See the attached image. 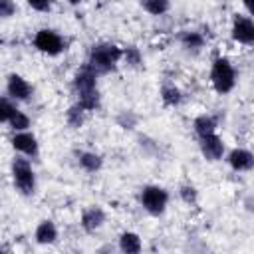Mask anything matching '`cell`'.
<instances>
[{"mask_svg": "<svg viewBox=\"0 0 254 254\" xmlns=\"http://www.w3.org/2000/svg\"><path fill=\"white\" fill-rule=\"evenodd\" d=\"M121 56H123V50L119 46H115L111 42H101L89 50V58H87L85 65L95 75H103V73H109L111 69H115Z\"/></svg>", "mask_w": 254, "mask_h": 254, "instance_id": "obj_1", "label": "cell"}, {"mask_svg": "<svg viewBox=\"0 0 254 254\" xmlns=\"http://www.w3.org/2000/svg\"><path fill=\"white\" fill-rule=\"evenodd\" d=\"M161 99H163L165 105L175 107V105H179V103L183 101V93H181V89L175 87V85H163V89H161Z\"/></svg>", "mask_w": 254, "mask_h": 254, "instance_id": "obj_17", "label": "cell"}, {"mask_svg": "<svg viewBox=\"0 0 254 254\" xmlns=\"http://www.w3.org/2000/svg\"><path fill=\"white\" fill-rule=\"evenodd\" d=\"M34 46L40 50V52H44V54H48V56H58V54H62L64 50H65V42L62 40V36L58 34V32H54V30H40L36 36H34Z\"/></svg>", "mask_w": 254, "mask_h": 254, "instance_id": "obj_6", "label": "cell"}, {"mask_svg": "<svg viewBox=\"0 0 254 254\" xmlns=\"http://www.w3.org/2000/svg\"><path fill=\"white\" fill-rule=\"evenodd\" d=\"M77 161H79L81 169L87 171V173H95V171H99L101 165H103V159H101L97 153H91V151H81V153L77 155Z\"/></svg>", "mask_w": 254, "mask_h": 254, "instance_id": "obj_15", "label": "cell"}, {"mask_svg": "<svg viewBox=\"0 0 254 254\" xmlns=\"http://www.w3.org/2000/svg\"><path fill=\"white\" fill-rule=\"evenodd\" d=\"M71 6H77V4H81V2H85V0H67Z\"/></svg>", "mask_w": 254, "mask_h": 254, "instance_id": "obj_29", "label": "cell"}, {"mask_svg": "<svg viewBox=\"0 0 254 254\" xmlns=\"http://www.w3.org/2000/svg\"><path fill=\"white\" fill-rule=\"evenodd\" d=\"M14 111H16V105L8 97H0V123H8Z\"/></svg>", "mask_w": 254, "mask_h": 254, "instance_id": "obj_23", "label": "cell"}, {"mask_svg": "<svg viewBox=\"0 0 254 254\" xmlns=\"http://www.w3.org/2000/svg\"><path fill=\"white\" fill-rule=\"evenodd\" d=\"M139 2H141V6H143L149 14H153V16L165 14V12L169 10V6H171L169 0H139Z\"/></svg>", "mask_w": 254, "mask_h": 254, "instance_id": "obj_20", "label": "cell"}, {"mask_svg": "<svg viewBox=\"0 0 254 254\" xmlns=\"http://www.w3.org/2000/svg\"><path fill=\"white\" fill-rule=\"evenodd\" d=\"M16 14L14 0H0V18H10Z\"/></svg>", "mask_w": 254, "mask_h": 254, "instance_id": "obj_26", "label": "cell"}, {"mask_svg": "<svg viewBox=\"0 0 254 254\" xmlns=\"http://www.w3.org/2000/svg\"><path fill=\"white\" fill-rule=\"evenodd\" d=\"M83 117H85V109H83L79 103L71 105V107L67 109V113H65V121H67V125H69L71 129L81 127V125H83Z\"/></svg>", "mask_w": 254, "mask_h": 254, "instance_id": "obj_18", "label": "cell"}, {"mask_svg": "<svg viewBox=\"0 0 254 254\" xmlns=\"http://www.w3.org/2000/svg\"><path fill=\"white\" fill-rule=\"evenodd\" d=\"M8 123H10V127H12L14 131H28V127H30V117H28L26 113H22L20 109H16Z\"/></svg>", "mask_w": 254, "mask_h": 254, "instance_id": "obj_22", "label": "cell"}, {"mask_svg": "<svg viewBox=\"0 0 254 254\" xmlns=\"http://www.w3.org/2000/svg\"><path fill=\"white\" fill-rule=\"evenodd\" d=\"M200 139V153L206 161H220L222 155H224V141L216 135V133H208V135H202L198 137Z\"/></svg>", "mask_w": 254, "mask_h": 254, "instance_id": "obj_8", "label": "cell"}, {"mask_svg": "<svg viewBox=\"0 0 254 254\" xmlns=\"http://www.w3.org/2000/svg\"><path fill=\"white\" fill-rule=\"evenodd\" d=\"M103 222H105V212H103V208L97 206V204L85 208L83 214H81V228H83L85 232H95L97 228L103 226Z\"/></svg>", "mask_w": 254, "mask_h": 254, "instance_id": "obj_11", "label": "cell"}, {"mask_svg": "<svg viewBox=\"0 0 254 254\" xmlns=\"http://www.w3.org/2000/svg\"><path fill=\"white\" fill-rule=\"evenodd\" d=\"M192 127H194V133H196L198 137H202V135H208V133H214V131H216V121H214L212 115L202 113V115H198V117L194 119Z\"/></svg>", "mask_w": 254, "mask_h": 254, "instance_id": "obj_16", "label": "cell"}, {"mask_svg": "<svg viewBox=\"0 0 254 254\" xmlns=\"http://www.w3.org/2000/svg\"><path fill=\"white\" fill-rule=\"evenodd\" d=\"M28 4L38 12H48L52 8V0H28Z\"/></svg>", "mask_w": 254, "mask_h": 254, "instance_id": "obj_27", "label": "cell"}, {"mask_svg": "<svg viewBox=\"0 0 254 254\" xmlns=\"http://www.w3.org/2000/svg\"><path fill=\"white\" fill-rule=\"evenodd\" d=\"M6 91H8V95H10L12 99H16V101H26V99H30V95H32V85H30L22 75L10 73V75H8V83H6Z\"/></svg>", "mask_w": 254, "mask_h": 254, "instance_id": "obj_9", "label": "cell"}, {"mask_svg": "<svg viewBox=\"0 0 254 254\" xmlns=\"http://www.w3.org/2000/svg\"><path fill=\"white\" fill-rule=\"evenodd\" d=\"M119 250L125 254H137L143 250V242L135 232H123L119 236Z\"/></svg>", "mask_w": 254, "mask_h": 254, "instance_id": "obj_14", "label": "cell"}, {"mask_svg": "<svg viewBox=\"0 0 254 254\" xmlns=\"http://www.w3.org/2000/svg\"><path fill=\"white\" fill-rule=\"evenodd\" d=\"M117 123L123 127V129H133L137 125V115L131 113V111H123L121 115H117Z\"/></svg>", "mask_w": 254, "mask_h": 254, "instance_id": "obj_25", "label": "cell"}, {"mask_svg": "<svg viewBox=\"0 0 254 254\" xmlns=\"http://www.w3.org/2000/svg\"><path fill=\"white\" fill-rule=\"evenodd\" d=\"M228 165L234 171H250L254 165V155L248 149H232L228 153Z\"/></svg>", "mask_w": 254, "mask_h": 254, "instance_id": "obj_12", "label": "cell"}, {"mask_svg": "<svg viewBox=\"0 0 254 254\" xmlns=\"http://www.w3.org/2000/svg\"><path fill=\"white\" fill-rule=\"evenodd\" d=\"M12 147L26 157L38 155V139L28 131H16V135L12 137Z\"/></svg>", "mask_w": 254, "mask_h": 254, "instance_id": "obj_10", "label": "cell"}, {"mask_svg": "<svg viewBox=\"0 0 254 254\" xmlns=\"http://www.w3.org/2000/svg\"><path fill=\"white\" fill-rule=\"evenodd\" d=\"M232 38L244 46H252L254 44V24L250 20V16H242L236 14L234 22H232Z\"/></svg>", "mask_w": 254, "mask_h": 254, "instance_id": "obj_7", "label": "cell"}, {"mask_svg": "<svg viewBox=\"0 0 254 254\" xmlns=\"http://www.w3.org/2000/svg\"><path fill=\"white\" fill-rule=\"evenodd\" d=\"M167 202H169V192L163 187H159V185L143 187V190H141V204H143V208L149 214H153V216L163 214L165 208H167Z\"/></svg>", "mask_w": 254, "mask_h": 254, "instance_id": "obj_5", "label": "cell"}, {"mask_svg": "<svg viewBox=\"0 0 254 254\" xmlns=\"http://www.w3.org/2000/svg\"><path fill=\"white\" fill-rule=\"evenodd\" d=\"M181 44H183V48L198 50V48H202L204 38H202V34H200V32H190V30H187V32H183V34H181Z\"/></svg>", "mask_w": 254, "mask_h": 254, "instance_id": "obj_19", "label": "cell"}, {"mask_svg": "<svg viewBox=\"0 0 254 254\" xmlns=\"http://www.w3.org/2000/svg\"><path fill=\"white\" fill-rule=\"evenodd\" d=\"M121 58L125 60V64H127L129 67H141V65H143V56H141L139 48H135V46L125 48Z\"/></svg>", "mask_w": 254, "mask_h": 254, "instance_id": "obj_21", "label": "cell"}, {"mask_svg": "<svg viewBox=\"0 0 254 254\" xmlns=\"http://www.w3.org/2000/svg\"><path fill=\"white\" fill-rule=\"evenodd\" d=\"M210 83H212V87L216 89V93H222V95L234 89L236 71H234L232 64H230L226 58L214 60L212 69H210Z\"/></svg>", "mask_w": 254, "mask_h": 254, "instance_id": "obj_3", "label": "cell"}, {"mask_svg": "<svg viewBox=\"0 0 254 254\" xmlns=\"http://www.w3.org/2000/svg\"><path fill=\"white\" fill-rule=\"evenodd\" d=\"M36 242L38 244H54L58 240V228L52 220H42L36 228Z\"/></svg>", "mask_w": 254, "mask_h": 254, "instance_id": "obj_13", "label": "cell"}, {"mask_svg": "<svg viewBox=\"0 0 254 254\" xmlns=\"http://www.w3.org/2000/svg\"><path fill=\"white\" fill-rule=\"evenodd\" d=\"M242 4H244V8L248 10V14H252V10H254V4H252V0H242Z\"/></svg>", "mask_w": 254, "mask_h": 254, "instance_id": "obj_28", "label": "cell"}, {"mask_svg": "<svg viewBox=\"0 0 254 254\" xmlns=\"http://www.w3.org/2000/svg\"><path fill=\"white\" fill-rule=\"evenodd\" d=\"M179 196L183 198V202L187 204H194L196 202V189L192 185H181L179 189Z\"/></svg>", "mask_w": 254, "mask_h": 254, "instance_id": "obj_24", "label": "cell"}, {"mask_svg": "<svg viewBox=\"0 0 254 254\" xmlns=\"http://www.w3.org/2000/svg\"><path fill=\"white\" fill-rule=\"evenodd\" d=\"M95 73L83 65L75 77H73V85L77 91V103L85 109V111H93L99 107V91H97V83H95Z\"/></svg>", "mask_w": 254, "mask_h": 254, "instance_id": "obj_2", "label": "cell"}, {"mask_svg": "<svg viewBox=\"0 0 254 254\" xmlns=\"http://www.w3.org/2000/svg\"><path fill=\"white\" fill-rule=\"evenodd\" d=\"M12 179H14L16 189L22 194H26V196L34 194V190H36V175H34L32 165H30L28 159L16 157L12 161Z\"/></svg>", "mask_w": 254, "mask_h": 254, "instance_id": "obj_4", "label": "cell"}]
</instances>
